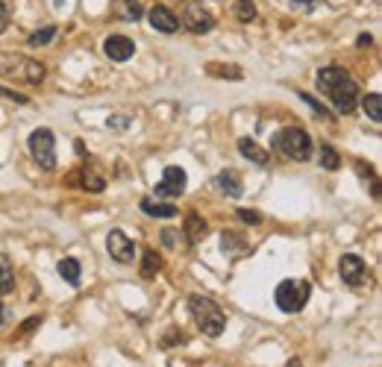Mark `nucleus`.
Listing matches in <instances>:
<instances>
[{"label": "nucleus", "instance_id": "f257e3e1", "mask_svg": "<svg viewBox=\"0 0 382 367\" xmlns=\"http://www.w3.org/2000/svg\"><path fill=\"white\" fill-rule=\"evenodd\" d=\"M0 76H9V80L27 83V85H39L45 80V65L21 56V53H0Z\"/></svg>", "mask_w": 382, "mask_h": 367}, {"label": "nucleus", "instance_id": "f03ea898", "mask_svg": "<svg viewBox=\"0 0 382 367\" xmlns=\"http://www.w3.org/2000/svg\"><path fill=\"white\" fill-rule=\"evenodd\" d=\"M189 308H191V317L198 320V326H200L209 338H217V335L224 332L226 317H224V311H221V306H217L215 300L203 297V294H191V297H189Z\"/></svg>", "mask_w": 382, "mask_h": 367}, {"label": "nucleus", "instance_id": "7ed1b4c3", "mask_svg": "<svg viewBox=\"0 0 382 367\" xmlns=\"http://www.w3.org/2000/svg\"><path fill=\"white\" fill-rule=\"evenodd\" d=\"M274 147L286 156V159L306 162L312 156V138H309V132L300 127H286L274 136Z\"/></svg>", "mask_w": 382, "mask_h": 367}, {"label": "nucleus", "instance_id": "20e7f679", "mask_svg": "<svg viewBox=\"0 0 382 367\" xmlns=\"http://www.w3.org/2000/svg\"><path fill=\"white\" fill-rule=\"evenodd\" d=\"M309 297H312V285L306 280H282L274 294L279 311H286V315H297L309 303Z\"/></svg>", "mask_w": 382, "mask_h": 367}, {"label": "nucleus", "instance_id": "39448f33", "mask_svg": "<svg viewBox=\"0 0 382 367\" xmlns=\"http://www.w3.org/2000/svg\"><path fill=\"white\" fill-rule=\"evenodd\" d=\"M30 156L36 159L45 171H53L56 168V138H53V132L50 129H32L30 132Z\"/></svg>", "mask_w": 382, "mask_h": 367}, {"label": "nucleus", "instance_id": "423d86ee", "mask_svg": "<svg viewBox=\"0 0 382 367\" xmlns=\"http://www.w3.org/2000/svg\"><path fill=\"white\" fill-rule=\"evenodd\" d=\"M326 94H330L335 112H341V115H350L353 109L359 106V85L350 80V76H347V80H341L338 85H332Z\"/></svg>", "mask_w": 382, "mask_h": 367}, {"label": "nucleus", "instance_id": "0eeeda50", "mask_svg": "<svg viewBox=\"0 0 382 367\" xmlns=\"http://www.w3.org/2000/svg\"><path fill=\"white\" fill-rule=\"evenodd\" d=\"M185 182H189V176H185L182 168L177 165H168L165 174H162V182H156V200H171V197H182L185 191Z\"/></svg>", "mask_w": 382, "mask_h": 367}, {"label": "nucleus", "instance_id": "6e6552de", "mask_svg": "<svg viewBox=\"0 0 382 367\" xmlns=\"http://www.w3.org/2000/svg\"><path fill=\"white\" fill-rule=\"evenodd\" d=\"M106 250H109V255H112L118 264H133L136 262V244L121 229H112L106 235Z\"/></svg>", "mask_w": 382, "mask_h": 367}, {"label": "nucleus", "instance_id": "1a4fd4ad", "mask_svg": "<svg viewBox=\"0 0 382 367\" xmlns=\"http://www.w3.org/2000/svg\"><path fill=\"white\" fill-rule=\"evenodd\" d=\"M338 273H341V280L350 285V288L368 285V268H365V262L359 259V255H353V253L341 255V262H338Z\"/></svg>", "mask_w": 382, "mask_h": 367}, {"label": "nucleus", "instance_id": "9d476101", "mask_svg": "<svg viewBox=\"0 0 382 367\" xmlns=\"http://www.w3.org/2000/svg\"><path fill=\"white\" fill-rule=\"evenodd\" d=\"M182 24L189 27L191 32L203 36V32H212V27H215V15H212V12H206V9H203L200 3H191L189 9H185V15H182Z\"/></svg>", "mask_w": 382, "mask_h": 367}, {"label": "nucleus", "instance_id": "9b49d317", "mask_svg": "<svg viewBox=\"0 0 382 367\" xmlns=\"http://www.w3.org/2000/svg\"><path fill=\"white\" fill-rule=\"evenodd\" d=\"M103 53L112 62H127V59H133L136 44H133V39H127V36H109L103 41Z\"/></svg>", "mask_w": 382, "mask_h": 367}, {"label": "nucleus", "instance_id": "f8f14e48", "mask_svg": "<svg viewBox=\"0 0 382 367\" xmlns=\"http://www.w3.org/2000/svg\"><path fill=\"white\" fill-rule=\"evenodd\" d=\"M147 18H150V27L159 30V32H177L180 30V21L168 6H153L147 12Z\"/></svg>", "mask_w": 382, "mask_h": 367}, {"label": "nucleus", "instance_id": "ddd939ff", "mask_svg": "<svg viewBox=\"0 0 382 367\" xmlns=\"http://www.w3.org/2000/svg\"><path fill=\"white\" fill-rule=\"evenodd\" d=\"M112 15L121 21H138L145 15V6L141 0H112Z\"/></svg>", "mask_w": 382, "mask_h": 367}, {"label": "nucleus", "instance_id": "4468645a", "mask_svg": "<svg viewBox=\"0 0 382 367\" xmlns=\"http://www.w3.org/2000/svg\"><path fill=\"white\" fill-rule=\"evenodd\" d=\"M141 212L150 215V218H177L180 209L173 206V203H162V200L145 197V200H141Z\"/></svg>", "mask_w": 382, "mask_h": 367}, {"label": "nucleus", "instance_id": "2eb2a0df", "mask_svg": "<svg viewBox=\"0 0 382 367\" xmlns=\"http://www.w3.org/2000/svg\"><path fill=\"white\" fill-rule=\"evenodd\" d=\"M238 153H242L244 159H250L253 165H268L270 162V153L265 147H259L253 138H242V141H238Z\"/></svg>", "mask_w": 382, "mask_h": 367}, {"label": "nucleus", "instance_id": "dca6fc26", "mask_svg": "<svg viewBox=\"0 0 382 367\" xmlns=\"http://www.w3.org/2000/svg\"><path fill=\"white\" fill-rule=\"evenodd\" d=\"M206 232H209V227H206V220H203L198 212H189V215H185V235H189L191 244L203 241Z\"/></svg>", "mask_w": 382, "mask_h": 367}, {"label": "nucleus", "instance_id": "f3484780", "mask_svg": "<svg viewBox=\"0 0 382 367\" xmlns=\"http://www.w3.org/2000/svg\"><path fill=\"white\" fill-rule=\"evenodd\" d=\"M347 76H350V74H347L344 68H338V65L321 68V71H318V88H321V92H330L332 85H338L341 80H347Z\"/></svg>", "mask_w": 382, "mask_h": 367}, {"label": "nucleus", "instance_id": "a211bd4d", "mask_svg": "<svg viewBox=\"0 0 382 367\" xmlns=\"http://www.w3.org/2000/svg\"><path fill=\"white\" fill-rule=\"evenodd\" d=\"M215 185L221 188V191H224L226 197H242V180H238V174H235V171H224V174H217Z\"/></svg>", "mask_w": 382, "mask_h": 367}, {"label": "nucleus", "instance_id": "6ab92c4d", "mask_svg": "<svg viewBox=\"0 0 382 367\" xmlns=\"http://www.w3.org/2000/svg\"><path fill=\"white\" fill-rule=\"evenodd\" d=\"M12 291H15V271L6 255L0 253V294H12Z\"/></svg>", "mask_w": 382, "mask_h": 367}, {"label": "nucleus", "instance_id": "aec40b11", "mask_svg": "<svg viewBox=\"0 0 382 367\" xmlns=\"http://www.w3.org/2000/svg\"><path fill=\"white\" fill-rule=\"evenodd\" d=\"M206 74H209V76H226V80H244V71L238 68V65H217V62H212L209 68H206Z\"/></svg>", "mask_w": 382, "mask_h": 367}, {"label": "nucleus", "instance_id": "412c9836", "mask_svg": "<svg viewBox=\"0 0 382 367\" xmlns=\"http://www.w3.org/2000/svg\"><path fill=\"white\" fill-rule=\"evenodd\" d=\"M80 182H83V188H85V191H92V194H100L103 188H106L103 176H97L92 168H83V171H80Z\"/></svg>", "mask_w": 382, "mask_h": 367}, {"label": "nucleus", "instance_id": "4be33fe9", "mask_svg": "<svg viewBox=\"0 0 382 367\" xmlns=\"http://www.w3.org/2000/svg\"><path fill=\"white\" fill-rule=\"evenodd\" d=\"M162 271V259H159V253L156 250H147L145 253V259H141V276L145 280H150V276H156Z\"/></svg>", "mask_w": 382, "mask_h": 367}, {"label": "nucleus", "instance_id": "5701e85b", "mask_svg": "<svg viewBox=\"0 0 382 367\" xmlns=\"http://www.w3.org/2000/svg\"><path fill=\"white\" fill-rule=\"evenodd\" d=\"M80 262H76V259H62L59 262V276H62V280L65 282H71V285H76V282H80Z\"/></svg>", "mask_w": 382, "mask_h": 367}, {"label": "nucleus", "instance_id": "b1692460", "mask_svg": "<svg viewBox=\"0 0 382 367\" xmlns=\"http://www.w3.org/2000/svg\"><path fill=\"white\" fill-rule=\"evenodd\" d=\"M233 15L242 21V24H250V21H256V3L253 0H235Z\"/></svg>", "mask_w": 382, "mask_h": 367}, {"label": "nucleus", "instance_id": "393cba45", "mask_svg": "<svg viewBox=\"0 0 382 367\" xmlns=\"http://www.w3.org/2000/svg\"><path fill=\"white\" fill-rule=\"evenodd\" d=\"M365 112H368V118L370 120H382V94L379 92H374V94H368L365 97Z\"/></svg>", "mask_w": 382, "mask_h": 367}, {"label": "nucleus", "instance_id": "a878e982", "mask_svg": "<svg viewBox=\"0 0 382 367\" xmlns=\"http://www.w3.org/2000/svg\"><path fill=\"white\" fill-rule=\"evenodd\" d=\"M56 27H45V30H39V32H32V36L27 39L30 41V48H41V44H50L53 39H56Z\"/></svg>", "mask_w": 382, "mask_h": 367}, {"label": "nucleus", "instance_id": "bb28decb", "mask_svg": "<svg viewBox=\"0 0 382 367\" xmlns=\"http://www.w3.org/2000/svg\"><path fill=\"white\" fill-rule=\"evenodd\" d=\"M321 165H323L326 171H338V165H341L338 153L330 147V144H323V147H321Z\"/></svg>", "mask_w": 382, "mask_h": 367}, {"label": "nucleus", "instance_id": "cd10ccee", "mask_svg": "<svg viewBox=\"0 0 382 367\" xmlns=\"http://www.w3.org/2000/svg\"><path fill=\"white\" fill-rule=\"evenodd\" d=\"M238 218H242L244 224H250V227H259L262 224V215L253 212V209H238Z\"/></svg>", "mask_w": 382, "mask_h": 367}, {"label": "nucleus", "instance_id": "c85d7f7f", "mask_svg": "<svg viewBox=\"0 0 382 367\" xmlns=\"http://www.w3.org/2000/svg\"><path fill=\"white\" fill-rule=\"evenodd\" d=\"M300 97H303L306 103H309V106H312V109H315V112H318L321 118H330V112H326V106H323V103H318V100H315L312 94H306V92H300Z\"/></svg>", "mask_w": 382, "mask_h": 367}, {"label": "nucleus", "instance_id": "c756f323", "mask_svg": "<svg viewBox=\"0 0 382 367\" xmlns=\"http://www.w3.org/2000/svg\"><path fill=\"white\" fill-rule=\"evenodd\" d=\"M109 127H112V129H127L129 127V118L127 115H115V118H109Z\"/></svg>", "mask_w": 382, "mask_h": 367}, {"label": "nucleus", "instance_id": "7c9ffc66", "mask_svg": "<svg viewBox=\"0 0 382 367\" xmlns=\"http://www.w3.org/2000/svg\"><path fill=\"white\" fill-rule=\"evenodd\" d=\"M6 27H9V6L0 0V32H6Z\"/></svg>", "mask_w": 382, "mask_h": 367}, {"label": "nucleus", "instance_id": "2f4dec72", "mask_svg": "<svg viewBox=\"0 0 382 367\" xmlns=\"http://www.w3.org/2000/svg\"><path fill=\"white\" fill-rule=\"evenodd\" d=\"M177 235H180V232H173V229H165V232H162V241H165L168 247H177Z\"/></svg>", "mask_w": 382, "mask_h": 367}, {"label": "nucleus", "instance_id": "473e14b6", "mask_svg": "<svg viewBox=\"0 0 382 367\" xmlns=\"http://www.w3.org/2000/svg\"><path fill=\"white\" fill-rule=\"evenodd\" d=\"M294 9H315V0H294Z\"/></svg>", "mask_w": 382, "mask_h": 367}, {"label": "nucleus", "instance_id": "72a5a7b5", "mask_svg": "<svg viewBox=\"0 0 382 367\" xmlns=\"http://www.w3.org/2000/svg\"><path fill=\"white\" fill-rule=\"evenodd\" d=\"M356 41H359V48H370V44H374V39H370L368 32H362V36H359Z\"/></svg>", "mask_w": 382, "mask_h": 367}, {"label": "nucleus", "instance_id": "f704fd0d", "mask_svg": "<svg viewBox=\"0 0 382 367\" xmlns=\"http://www.w3.org/2000/svg\"><path fill=\"white\" fill-rule=\"evenodd\" d=\"M286 367H300V361H297V359H291V361H288Z\"/></svg>", "mask_w": 382, "mask_h": 367}, {"label": "nucleus", "instance_id": "c9c22d12", "mask_svg": "<svg viewBox=\"0 0 382 367\" xmlns=\"http://www.w3.org/2000/svg\"><path fill=\"white\" fill-rule=\"evenodd\" d=\"M0 324H3V303H0Z\"/></svg>", "mask_w": 382, "mask_h": 367}]
</instances>
